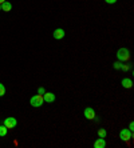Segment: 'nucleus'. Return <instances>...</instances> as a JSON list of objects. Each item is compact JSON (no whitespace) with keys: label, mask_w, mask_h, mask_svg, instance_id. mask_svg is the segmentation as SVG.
I'll return each instance as SVG.
<instances>
[{"label":"nucleus","mask_w":134,"mask_h":148,"mask_svg":"<svg viewBox=\"0 0 134 148\" xmlns=\"http://www.w3.org/2000/svg\"><path fill=\"white\" fill-rule=\"evenodd\" d=\"M117 57L118 61H127L130 59V51L127 48H119L117 52Z\"/></svg>","instance_id":"obj_1"},{"label":"nucleus","mask_w":134,"mask_h":148,"mask_svg":"<svg viewBox=\"0 0 134 148\" xmlns=\"http://www.w3.org/2000/svg\"><path fill=\"white\" fill-rule=\"evenodd\" d=\"M43 103H44V100H43V95H40V93H36L35 96H32L31 99H30V104L32 105V107H42L43 105Z\"/></svg>","instance_id":"obj_2"},{"label":"nucleus","mask_w":134,"mask_h":148,"mask_svg":"<svg viewBox=\"0 0 134 148\" xmlns=\"http://www.w3.org/2000/svg\"><path fill=\"white\" fill-rule=\"evenodd\" d=\"M119 139L122 141H129V140L133 139V132L129 130V128H123V130L119 132Z\"/></svg>","instance_id":"obj_3"},{"label":"nucleus","mask_w":134,"mask_h":148,"mask_svg":"<svg viewBox=\"0 0 134 148\" xmlns=\"http://www.w3.org/2000/svg\"><path fill=\"white\" fill-rule=\"evenodd\" d=\"M3 124H4V126L7 127L8 130H11V128H15V127H16V124H18V120H16L15 118H7L4 122H3Z\"/></svg>","instance_id":"obj_4"},{"label":"nucleus","mask_w":134,"mask_h":148,"mask_svg":"<svg viewBox=\"0 0 134 148\" xmlns=\"http://www.w3.org/2000/svg\"><path fill=\"white\" fill-rule=\"evenodd\" d=\"M83 115H85V118L87 119V120H93V119L95 118V111H94L91 107H87V108H85V111H83Z\"/></svg>","instance_id":"obj_5"},{"label":"nucleus","mask_w":134,"mask_h":148,"mask_svg":"<svg viewBox=\"0 0 134 148\" xmlns=\"http://www.w3.org/2000/svg\"><path fill=\"white\" fill-rule=\"evenodd\" d=\"M54 37L56 40H60L64 37V35H66V32H64V30H62V28H56V30L54 31Z\"/></svg>","instance_id":"obj_6"},{"label":"nucleus","mask_w":134,"mask_h":148,"mask_svg":"<svg viewBox=\"0 0 134 148\" xmlns=\"http://www.w3.org/2000/svg\"><path fill=\"white\" fill-rule=\"evenodd\" d=\"M43 100L46 103H52V101H55V95L52 92H44L43 93Z\"/></svg>","instance_id":"obj_7"},{"label":"nucleus","mask_w":134,"mask_h":148,"mask_svg":"<svg viewBox=\"0 0 134 148\" xmlns=\"http://www.w3.org/2000/svg\"><path fill=\"white\" fill-rule=\"evenodd\" d=\"M106 147V140L103 137H99L94 141V148H105Z\"/></svg>","instance_id":"obj_8"},{"label":"nucleus","mask_w":134,"mask_h":148,"mask_svg":"<svg viewBox=\"0 0 134 148\" xmlns=\"http://www.w3.org/2000/svg\"><path fill=\"white\" fill-rule=\"evenodd\" d=\"M122 87H123V88H127V89L133 87V82H131V79H129V78L122 79Z\"/></svg>","instance_id":"obj_9"},{"label":"nucleus","mask_w":134,"mask_h":148,"mask_svg":"<svg viewBox=\"0 0 134 148\" xmlns=\"http://www.w3.org/2000/svg\"><path fill=\"white\" fill-rule=\"evenodd\" d=\"M12 9V4L8 3V1H4L3 4H1V11H4V12H9Z\"/></svg>","instance_id":"obj_10"},{"label":"nucleus","mask_w":134,"mask_h":148,"mask_svg":"<svg viewBox=\"0 0 134 148\" xmlns=\"http://www.w3.org/2000/svg\"><path fill=\"white\" fill-rule=\"evenodd\" d=\"M7 132H8V128H7L4 124H3V126H0V136H1V137L7 135Z\"/></svg>","instance_id":"obj_11"},{"label":"nucleus","mask_w":134,"mask_h":148,"mask_svg":"<svg viewBox=\"0 0 134 148\" xmlns=\"http://www.w3.org/2000/svg\"><path fill=\"white\" fill-rule=\"evenodd\" d=\"M98 136H99V137H103V139H105V137L107 136V131L105 130V128H101V130H98Z\"/></svg>","instance_id":"obj_12"},{"label":"nucleus","mask_w":134,"mask_h":148,"mask_svg":"<svg viewBox=\"0 0 134 148\" xmlns=\"http://www.w3.org/2000/svg\"><path fill=\"white\" fill-rule=\"evenodd\" d=\"M113 67H114V70H121V67H122V61H115V63L113 64Z\"/></svg>","instance_id":"obj_13"},{"label":"nucleus","mask_w":134,"mask_h":148,"mask_svg":"<svg viewBox=\"0 0 134 148\" xmlns=\"http://www.w3.org/2000/svg\"><path fill=\"white\" fill-rule=\"evenodd\" d=\"M130 68H131V65L130 64H122V67H121V70L122 71H129Z\"/></svg>","instance_id":"obj_14"},{"label":"nucleus","mask_w":134,"mask_h":148,"mask_svg":"<svg viewBox=\"0 0 134 148\" xmlns=\"http://www.w3.org/2000/svg\"><path fill=\"white\" fill-rule=\"evenodd\" d=\"M4 93H5V87L0 83V96H4Z\"/></svg>","instance_id":"obj_15"},{"label":"nucleus","mask_w":134,"mask_h":148,"mask_svg":"<svg viewBox=\"0 0 134 148\" xmlns=\"http://www.w3.org/2000/svg\"><path fill=\"white\" fill-rule=\"evenodd\" d=\"M44 92H46V89H44L43 87H39V88H38V93H40V95H43Z\"/></svg>","instance_id":"obj_16"},{"label":"nucleus","mask_w":134,"mask_h":148,"mask_svg":"<svg viewBox=\"0 0 134 148\" xmlns=\"http://www.w3.org/2000/svg\"><path fill=\"white\" fill-rule=\"evenodd\" d=\"M105 1H106L107 4H115L117 3V0H105Z\"/></svg>","instance_id":"obj_17"},{"label":"nucleus","mask_w":134,"mask_h":148,"mask_svg":"<svg viewBox=\"0 0 134 148\" xmlns=\"http://www.w3.org/2000/svg\"><path fill=\"white\" fill-rule=\"evenodd\" d=\"M129 130L133 132V130H134V123H130V124H129Z\"/></svg>","instance_id":"obj_18"},{"label":"nucleus","mask_w":134,"mask_h":148,"mask_svg":"<svg viewBox=\"0 0 134 148\" xmlns=\"http://www.w3.org/2000/svg\"><path fill=\"white\" fill-rule=\"evenodd\" d=\"M4 1H7V0H0V4H3Z\"/></svg>","instance_id":"obj_19"},{"label":"nucleus","mask_w":134,"mask_h":148,"mask_svg":"<svg viewBox=\"0 0 134 148\" xmlns=\"http://www.w3.org/2000/svg\"><path fill=\"white\" fill-rule=\"evenodd\" d=\"M0 11H1V4H0Z\"/></svg>","instance_id":"obj_20"}]
</instances>
